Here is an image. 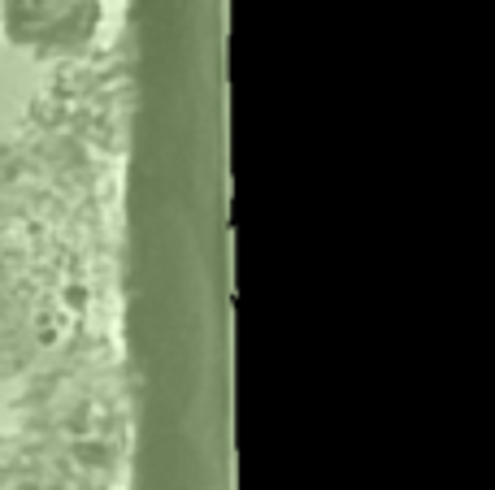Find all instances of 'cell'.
I'll return each instance as SVG.
<instances>
[{"label": "cell", "mask_w": 495, "mask_h": 490, "mask_svg": "<svg viewBox=\"0 0 495 490\" xmlns=\"http://www.w3.org/2000/svg\"><path fill=\"white\" fill-rule=\"evenodd\" d=\"M4 22L35 53H79L96 30V0H4Z\"/></svg>", "instance_id": "obj_1"}]
</instances>
